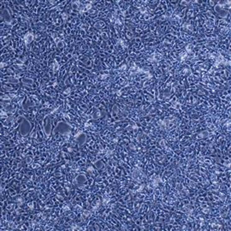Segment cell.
Segmentation results:
<instances>
[{"mask_svg": "<svg viewBox=\"0 0 231 231\" xmlns=\"http://www.w3.org/2000/svg\"><path fill=\"white\" fill-rule=\"evenodd\" d=\"M30 128H31V126L29 124V122L28 121H24L22 122L20 125V132H21V134L22 135H25L28 134L29 130H30Z\"/></svg>", "mask_w": 231, "mask_h": 231, "instance_id": "6da1fadb", "label": "cell"}]
</instances>
